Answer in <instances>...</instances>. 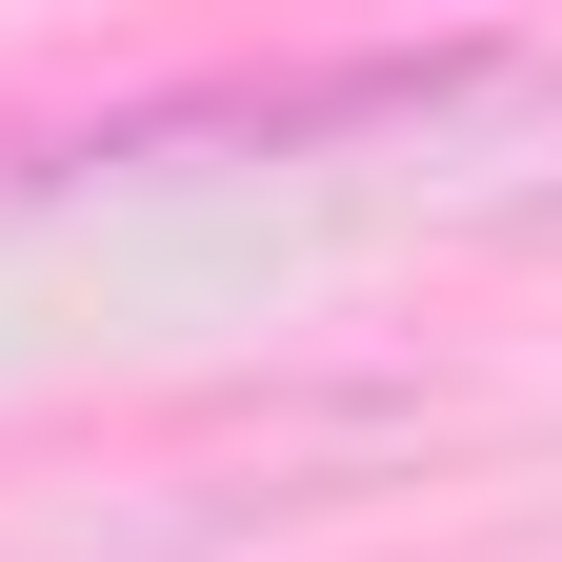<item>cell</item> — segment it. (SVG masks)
Listing matches in <instances>:
<instances>
[{"mask_svg":"<svg viewBox=\"0 0 562 562\" xmlns=\"http://www.w3.org/2000/svg\"><path fill=\"white\" fill-rule=\"evenodd\" d=\"M503 81V41H362V60H241V81H161L121 101L81 161H302V140H382Z\"/></svg>","mask_w":562,"mask_h":562,"instance_id":"6da1fadb","label":"cell"}]
</instances>
